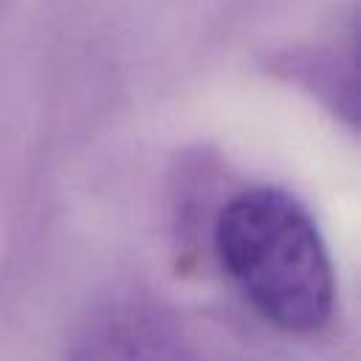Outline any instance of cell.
<instances>
[{
    "instance_id": "cell-1",
    "label": "cell",
    "mask_w": 361,
    "mask_h": 361,
    "mask_svg": "<svg viewBox=\"0 0 361 361\" xmlns=\"http://www.w3.org/2000/svg\"><path fill=\"white\" fill-rule=\"evenodd\" d=\"M214 254L271 327L293 336L319 333L336 307V274L310 212L279 186L234 195L214 223Z\"/></svg>"
},
{
    "instance_id": "cell-2",
    "label": "cell",
    "mask_w": 361,
    "mask_h": 361,
    "mask_svg": "<svg viewBox=\"0 0 361 361\" xmlns=\"http://www.w3.org/2000/svg\"><path fill=\"white\" fill-rule=\"evenodd\" d=\"M73 361H197L161 322L144 313H116L87 330Z\"/></svg>"
}]
</instances>
